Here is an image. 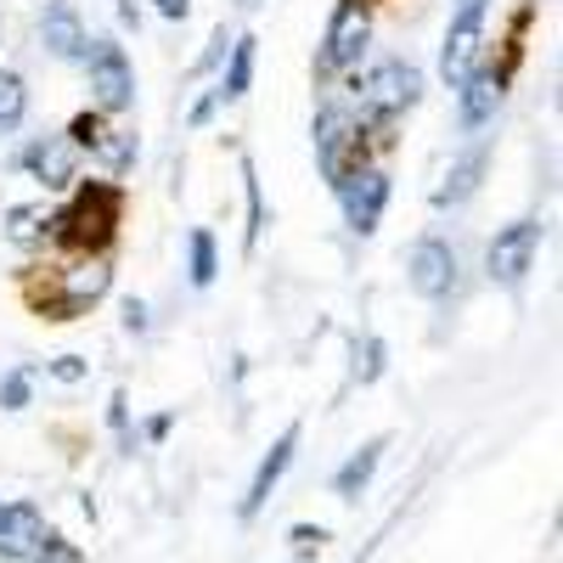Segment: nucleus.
<instances>
[{
  "mask_svg": "<svg viewBox=\"0 0 563 563\" xmlns=\"http://www.w3.org/2000/svg\"><path fill=\"white\" fill-rule=\"evenodd\" d=\"M422 97V68L417 63H378L355 79V102H361V124H389L406 108H417Z\"/></svg>",
  "mask_w": 563,
  "mask_h": 563,
  "instance_id": "nucleus-1",
  "label": "nucleus"
},
{
  "mask_svg": "<svg viewBox=\"0 0 563 563\" xmlns=\"http://www.w3.org/2000/svg\"><path fill=\"white\" fill-rule=\"evenodd\" d=\"M316 164H321L327 186L344 192V186L366 169V124H350L339 108H321L316 113Z\"/></svg>",
  "mask_w": 563,
  "mask_h": 563,
  "instance_id": "nucleus-2",
  "label": "nucleus"
},
{
  "mask_svg": "<svg viewBox=\"0 0 563 563\" xmlns=\"http://www.w3.org/2000/svg\"><path fill=\"white\" fill-rule=\"evenodd\" d=\"M113 220H119V192H113V186H85V192L63 214H52L45 225H57V238L68 249H108Z\"/></svg>",
  "mask_w": 563,
  "mask_h": 563,
  "instance_id": "nucleus-3",
  "label": "nucleus"
},
{
  "mask_svg": "<svg viewBox=\"0 0 563 563\" xmlns=\"http://www.w3.org/2000/svg\"><path fill=\"white\" fill-rule=\"evenodd\" d=\"M541 220H512V225H501L496 238H490V249H485V271H490V282L496 288H507V294H519L525 288V276L536 271V254H541Z\"/></svg>",
  "mask_w": 563,
  "mask_h": 563,
  "instance_id": "nucleus-4",
  "label": "nucleus"
},
{
  "mask_svg": "<svg viewBox=\"0 0 563 563\" xmlns=\"http://www.w3.org/2000/svg\"><path fill=\"white\" fill-rule=\"evenodd\" d=\"M85 68H90V97H97L102 113H124L135 102V68H130V52H124L113 34L90 40Z\"/></svg>",
  "mask_w": 563,
  "mask_h": 563,
  "instance_id": "nucleus-5",
  "label": "nucleus"
},
{
  "mask_svg": "<svg viewBox=\"0 0 563 563\" xmlns=\"http://www.w3.org/2000/svg\"><path fill=\"white\" fill-rule=\"evenodd\" d=\"M485 12H490V0H456V12H451V29H445V52H440V74L451 79V90L467 79V68H479Z\"/></svg>",
  "mask_w": 563,
  "mask_h": 563,
  "instance_id": "nucleus-6",
  "label": "nucleus"
},
{
  "mask_svg": "<svg viewBox=\"0 0 563 563\" xmlns=\"http://www.w3.org/2000/svg\"><path fill=\"white\" fill-rule=\"evenodd\" d=\"M456 249L445 238H417L411 243V260H406V282H411V294L417 299H451L456 294Z\"/></svg>",
  "mask_w": 563,
  "mask_h": 563,
  "instance_id": "nucleus-7",
  "label": "nucleus"
},
{
  "mask_svg": "<svg viewBox=\"0 0 563 563\" xmlns=\"http://www.w3.org/2000/svg\"><path fill=\"white\" fill-rule=\"evenodd\" d=\"M366 40H372V18H366V7H355V0H339L333 23H327V40H321V74H344V68H355L361 52H366Z\"/></svg>",
  "mask_w": 563,
  "mask_h": 563,
  "instance_id": "nucleus-8",
  "label": "nucleus"
},
{
  "mask_svg": "<svg viewBox=\"0 0 563 563\" xmlns=\"http://www.w3.org/2000/svg\"><path fill=\"white\" fill-rule=\"evenodd\" d=\"M57 547L52 525L29 501H0V558H45Z\"/></svg>",
  "mask_w": 563,
  "mask_h": 563,
  "instance_id": "nucleus-9",
  "label": "nucleus"
},
{
  "mask_svg": "<svg viewBox=\"0 0 563 563\" xmlns=\"http://www.w3.org/2000/svg\"><path fill=\"white\" fill-rule=\"evenodd\" d=\"M40 45L57 63H85L90 34H85V23L74 12V0H45V7H40Z\"/></svg>",
  "mask_w": 563,
  "mask_h": 563,
  "instance_id": "nucleus-10",
  "label": "nucleus"
},
{
  "mask_svg": "<svg viewBox=\"0 0 563 563\" xmlns=\"http://www.w3.org/2000/svg\"><path fill=\"white\" fill-rule=\"evenodd\" d=\"M45 192H63V186H74V175H79V147L68 135H40L34 147H23V158H18Z\"/></svg>",
  "mask_w": 563,
  "mask_h": 563,
  "instance_id": "nucleus-11",
  "label": "nucleus"
},
{
  "mask_svg": "<svg viewBox=\"0 0 563 563\" xmlns=\"http://www.w3.org/2000/svg\"><path fill=\"white\" fill-rule=\"evenodd\" d=\"M339 203H344V220H350L355 238H372L378 220H384V203H389V175L384 169H361L339 192Z\"/></svg>",
  "mask_w": 563,
  "mask_h": 563,
  "instance_id": "nucleus-12",
  "label": "nucleus"
},
{
  "mask_svg": "<svg viewBox=\"0 0 563 563\" xmlns=\"http://www.w3.org/2000/svg\"><path fill=\"white\" fill-rule=\"evenodd\" d=\"M501 85H507V74H501L496 63H490V68H467V79L456 85V90H462V130H467V135H479V130L496 119Z\"/></svg>",
  "mask_w": 563,
  "mask_h": 563,
  "instance_id": "nucleus-13",
  "label": "nucleus"
},
{
  "mask_svg": "<svg viewBox=\"0 0 563 563\" xmlns=\"http://www.w3.org/2000/svg\"><path fill=\"white\" fill-rule=\"evenodd\" d=\"M294 451H299V422L294 429H282V440L260 456V467H254V479H249V496H243V519H254V512L271 501V490L282 485V474L294 467Z\"/></svg>",
  "mask_w": 563,
  "mask_h": 563,
  "instance_id": "nucleus-14",
  "label": "nucleus"
},
{
  "mask_svg": "<svg viewBox=\"0 0 563 563\" xmlns=\"http://www.w3.org/2000/svg\"><path fill=\"white\" fill-rule=\"evenodd\" d=\"M384 451H389V434H372L344 467H339V474H333V496L339 501H355L366 485H372V474H378V462H384Z\"/></svg>",
  "mask_w": 563,
  "mask_h": 563,
  "instance_id": "nucleus-15",
  "label": "nucleus"
},
{
  "mask_svg": "<svg viewBox=\"0 0 563 563\" xmlns=\"http://www.w3.org/2000/svg\"><path fill=\"white\" fill-rule=\"evenodd\" d=\"M485 158H490V147H485V141H474V147L451 164V175H445V186L434 192V203L451 209V203H462V198H474V186H479V175H485Z\"/></svg>",
  "mask_w": 563,
  "mask_h": 563,
  "instance_id": "nucleus-16",
  "label": "nucleus"
},
{
  "mask_svg": "<svg viewBox=\"0 0 563 563\" xmlns=\"http://www.w3.org/2000/svg\"><path fill=\"white\" fill-rule=\"evenodd\" d=\"M254 34H238L231 40V63H225V79L214 85V97L220 102H238V97H249V85H254Z\"/></svg>",
  "mask_w": 563,
  "mask_h": 563,
  "instance_id": "nucleus-17",
  "label": "nucleus"
},
{
  "mask_svg": "<svg viewBox=\"0 0 563 563\" xmlns=\"http://www.w3.org/2000/svg\"><path fill=\"white\" fill-rule=\"evenodd\" d=\"M102 294H108V265H90V271H79V276L68 282V299L57 305V316H52V321H74V310H79V305H97Z\"/></svg>",
  "mask_w": 563,
  "mask_h": 563,
  "instance_id": "nucleus-18",
  "label": "nucleus"
},
{
  "mask_svg": "<svg viewBox=\"0 0 563 563\" xmlns=\"http://www.w3.org/2000/svg\"><path fill=\"white\" fill-rule=\"evenodd\" d=\"M29 113V85L23 74H0V135H12Z\"/></svg>",
  "mask_w": 563,
  "mask_h": 563,
  "instance_id": "nucleus-19",
  "label": "nucleus"
},
{
  "mask_svg": "<svg viewBox=\"0 0 563 563\" xmlns=\"http://www.w3.org/2000/svg\"><path fill=\"white\" fill-rule=\"evenodd\" d=\"M186 249H192V288H209L214 271H220V254H214V231L198 225L192 238H186Z\"/></svg>",
  "mask_w": 563,
  "mask_h": 563,
  "instance_id": "nucleus-20",
  "label": "nucleus"
},
{
  "mask_svg": "<svg viewBox=\"0 0 563 563\" xmlns=\"http://www.w3.org/2000/svg\"><path fill=\"white\" fill-rule=\"evenodd\" d=\"M243 186H249V249H254V243H260V231H265V198H260L254 158H243Z\"/></svg>",
  "mask_w": 563,
  "mask_h": 563,
  "instance_id": "nucleus-21",
  "label": "nucleus"
},
{
  "mask_svg": "<svg viewBox=\"0 0 563 563\" xmlns=\"http://www.w3.org/2000/svg\"><path fill=\"white\" fill-rule=\"evenodd\" d=\"M355 355H361V361H355V378H361V384H378V378H384V355H389V350H384V339L355 344Z\"/></svg>",
  "mask_w": 563,
  "mask_h": 563,
  "instance_id": "nucleus-22",
  "label": "nucleus"
},
{
  "mask_svg": "<svg viewBox=\"0 0 563 563\" xmlns=\"http://www.w3.org/2000/svg\"><path fill=\"white\" fill-rule=\"evenodd\" d=\"M29 384H34L29 366L7 372V378H0V406H7V411H23V406H29Z\"/></svg>",
  "mask_w": 563,
  "mask_h": 563,
  "instance_id": "nucleus-23",
  "label": "nucleus"
},
{
  "mask_svg": "<svg viewBox=\"0 0 563 563\" xmlns=\"http://www.w3.org/2000/svg\"><path fill=\"white\" fill-rule=\"evenodd\" d=\"M52 378H63V384H79V378H85V361H79V355H63V361H52Z\"/></svg>",
  "mask_w": 563,
  "mask_h": 563,
  "instance_id": "nucleus-24",
  "label": "nucleus"
},
{
  "mask_svg": "<svg viewBox=\"0 0 563 563\" xmlns=\"http://www.w3.org/2000/svg\"><path fill=\"white\" fill-rule=\"evenodd\" d=\"M158 7V18H169V23H180L186 12H192V0H153Z\"/></svg>",
  "mask_w": 563,
  "mask_h": 563,
  "instance_id": "nucleus-25",
  "label": "nucleus"
},
{
  "mask_svg": "<svg viewBox=\"0 0 563 563\" xmlns=\"http://www.w3.org/2000/svg\"><path fill=\"white\" fill-rule=\"evenodd\" d=\"M214 108H220V97H214V90H209V97H203V102L192 108V124H209V113H214Z\"/></svg>",
  "mask_w": 563,
  "mask_h": 563,
  "instance_id": "nucleus-26",
  "label": "nucleus"
},
{
  "mask_svg": "<svg viewBox=\"0 0 563 563\" xmlns=\"http://www.w3.org/2000/svg\"><path fill=\"white\" fill-rule=\"evenodd\" d=\"M294 541H299V547H321V541H327V530H310V525H299V530H294Z\"/></svg>",
  "mask_w": 563,
  "mask_h": 563,
  "instance_id": "nucleus-27",
  "label": "nucleus"
},
{
  "mask_svg": "<svg viewBox=\"0 0 563 563\" xmlns=\"http://www.w3.org/2000/svg\"><path fill=\"white\" fill-rule=\"evenodd\" d=\"M124 327H147V305L130 299V305H124Z\"/></svg>",
  "mask_w": 563,
  "mask_h": 563,
  "instance_id": "nucleus-28",
  "label": "nucleus"
},
{
  "mask_svg": "<svg viewBox=\"0 0 563 563\" xmlns=\"http://www.w3.org/2000/svg\"><path fill=\"white\" fill-rule=\"evenodd\" d=\"M238 7H260V0H238Z\"/></svg>",
  "mask_w": 563,
  "mask_h": 563,
  "instance_id": "nucleus-29",
  "label": "nucleus"
},
{
  "mask_svg": "<svg viewBox=\"0 0 563 563\" xmlns=\"http://www.w3.org/2000/svg\"><path fill=\"white\" fill-rule=\"evenodd\" d=\"M355 7H366V0H355Z\"/></svg>",
  "mask_w": 563,
  "mask_h": 563,
  "instance_id": "nucleus-30",
  "label": "nucleus"
}]
</instances>
